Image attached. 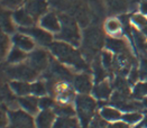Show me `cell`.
<instances>
[{
    "label": "cell",
    "mask_w": 147,
    "mask_h": 128,
    "mask_svg": "<svg viewBox=\"0 0 147 128\" xmlns=\"http://www.w3.org/2000/svg\"><path fill=\"white\" fill-rule=\"evenodd\" d=\"M51 51L52 53L63 63L72 65L78 70H88V65L86 64L84 60L81 57L80 53L74 50L72 46L62 43L56 42L51 45Z\"/></svg>",
    "instance_id": "cell-1"
},
{
    "label": "cell",
    "mask_w": 147,
    "mask_h": 128,
    "mask_svg": "<svg viewBox=\"0 0 147 128\" xmlns=\"http://www.w3.org/2000/svg\"><path fill=\"white\" fill-rule=\"evenodd\" d=\"M60 20H61V30L60 34L57 35V38L63 39L72 45L78 46L80 44V32L75 20L67 15H61Z\"/></svg>",
    "instance_id": "cell-2"
},
{
    "label": "cell",
    "mask_w": 147,
    "mask_h": 128,
    "mask_svg": "<svg viewBox=\"0 0 147 128\" xmlns=\"http://www.w3.org/2000/svg\"><path fill=\"white\" fill-rule=\"evenodd\" d=\"M83 45L89 53L99 51L103 45V34L98 27H89L84 30Z\"/></svg>",
    "instance_id": "cell-3"
},
{
    "label": "cell",
    "mask_w": 147,
    "mask_h": 128,
    "mask_svg": "<svg viewBox=\"0 0 147 128\" xmlns=\"http://www.w3.org/2000/svg\"><path fill=\"white\" fill-rule=\"evenodd\" d=\"M96 107H97L96 101L89 96L81 94L76 98V109L79 111V115H80V118L84 127L88 125L89 120L91 119V117L96 110Z\"/></svg>",
    "instance_id": "cell-4"
},
{
    "label": "cell",
    "mask_w": 147,
    "mask_h": 128,
    "mask_svg": "<svg viewBox=\"0 0 147 128\" xmlns=\"http://www.w3.org/2000/svg\"><path fill=\"white\" fill-rule=\"evenodd\" d=\"M37 72L30 64H22L17 66H11L7 70V73L11 77L18 79V80H24V81H32L37 75Z\"/></svg>",
    "instance_id": "cell-5"
},
{
    "label": "cell",
    "mask_w": 147,
    "mask_h": 128,
    "mask_svg": "<svg viewBox=\"0 0 147 128\" xmlns=\"http://www.w3.org/2000/svg\"><path fill=\"white\" fill-rule=\"evenodd\" d=\"M36 71H42L44 69H46L47 64H49V54L43 50H37L35 51L29 57V62Z\"/></svg>",
    "instance_id": "cell-6"
},
{
    "label": "cell",
    "mask_w": 147,
    "mask_h": 128,
    "mask_svg": "<svg viewBox=\"0 0 147 128\" xmlns=\"http://www.w3.org/2000/svg\"><path fill=\"white\" fill-rule=\"evenodd\" d=\"M26 10L34 19H36L47 10V2L46 0H29L26 5Z\"/></svg>",
    "instance_id": "cell-7"
},
{
    "label": "cell",
    "mask_w": 147,
    "mask_h": 128,
    "mask_svg": "<svg viewBox=\"0 0 147 128\" xmlns=\"http://www.w3.org/2000/svg\"><path fill=\"white\" fill-rule=\"evenodd\" d=\"M10 118L13 128H34L32 118L23 111H13L10 114Z\"/></svg>",
    "instance_id": "cell-8"
},
{
    "label": "cell",
    "mask_w": 147,
    "mask_h": 128,
    "mask_svg": "<svg viewBox=\"0 0 147 128\" xmlns=\"http://www.w3.org/2000/svg\"><path fill=\"white\" fill-rule=\"evenodd\" d=\"M22 32L27 33L28 35L33 36L42 45H49V44H51V42H52V35L49 33H47L46 30H44V29L33 28L32 27V28H23Z\"/></svg>",
    "instance_id": "cell-9"
},
{
    "label": "cell",
    "mask_w": 147,
    "mask_h": 128,
    "mask_svg": "<svg viewBox=\"0 0 147 128\" xmlns=\"http://www.w3.org/2000/svg\"><path fill=\"white\" fill-rule=\"evenodd\" d=\"M74 87L81 93H88L92 89L91 77L89 74H80L74 77Z\"/></svg>",
    "instance_id": "cell-10"
},
{
    "label": "cell",
    "mask_w": 147,
    "mask_h": 128,
    "mask_svg": "<svg viewBox=\"0 0 147 128\" xmlns=\"http://www.w3.org/2000/svg\"><path fill=\"white\" fill-rule=\"evenodd\" d=\"M40 24L42 26L51 32H60L61 30V26H60V22H59V18L56 17V15L53 13H46L42 20H40Z\"/></svg>",
    "instance_id": "cell-11"
},
{
    "label": "cell",
    "mask_w": 147,
    "mask_h": 128,
    "mask_svg": "<svg viewBox=\"0 0 147 128\" xmlns=\"http://www.w3.org/2000/svg\"><path fill=\"white\" fill-rule=\"evenodd\" d=\"M53 120H54V114L49 111V109H45L37 116L36 125L38 128H51Z\"/></svg>",
    "instance_id": "cell-12"
},
{
    "label": "cell",
    "mask_w": 147,
    "mask_h": 128,
    "mask_svg": "<svg viewBox=\"0 0 147 128\" xmlns=\"http://www.w3.org/2000/svg\"><path fill=\"white\" fill-rule=\"evenodd\" d=\"M13 19L17 24L22 26H30L34 23V18L29 15V13L26 9H19L13 13Z\"/></svg>",
    "instance_id": "cell-13"
},
{
    "label": "cell",
    "mask_w": 147,
    "mask_h": 128,
    "mask_svg": "<svg viewBox=\"0 0 147 128\" xmlns=\"http://www.w3.org/2000/svg\"><path fill=\"white\" fill-rule=\"evenodd\" d=\"M107 44V47L111 50V51L116 52V53H119V54H129L128 53V47H127V44L121 40V39H116V38H109L107 39L106 42Z\"/></svg>",
    "instance_id": "cell-14"
},
{
    "label": "cell",
    "mask_w": 147,
    "mask_h": 128,
    "mask_svg": "<svg viewBox=\"0 0 147 128\" xmlns=\"http://www.w3.org/2000/svg\"><path fill=\"white\" fill-rule=\"evenodd\" d=\"M19 104L24 108L26 111L30 113V114H35L38 110V106H39V100H37L34 97H24L20 98Z\"/></svg>",
    "instance_id": "cell-15"
},
{
    "label": "cell",
    "mask_w": 147,
    "mask_h": 128,
    "mask_svg": "<svg viewBox=\"0 0 147 128\" xmlns=\"http://www.w3.org/2000/svg\"><path fill=\"white\" fill-rule=\"evenodd\" d=\"M12 40H13L15 45H16L18 49L24 50V51H30V50L34 47V43H33V40L29 38V37L25 36V35H22V34H17V35H15L13 38H12Z\"/></svg>",
    "instance_id": "cell-16"
},
{
    "label": "cell",
    "mask_w": 147,
    "mask_h": 128,
    "mask_svg": "<svg viewBox=\"0 0 147 128\" xmlns=\"http://www.w3.org/2000/svg\"><path fill=\"white\" fill-rule=\"evenodd\" d=\"M93 93L94 96L99 98V99H108L110 97L111 93V88L110 84L106 81H101L94 87L93 89Z\"/></svg>",
    "instance_id": "cell-17"
},
{
    "label": "cell",
    "mask_w": 147,
    "mask_h": 128,
    "mask_svg": "<svg viewBox=\"0 0 147 128\" xmlns=\"http://www.w3.org/2000/svg\"><path fill=\"white\" fill-rule=\"evenodd\" d=\"M52 74H54L56 77L63 79V80H69L72 77L70 71L65 66L61 65L60 63H56L54 61H52Z\"/></svg>",
    "instance_id": "cell-18"
},
{
    "label": "cell",
    "mask_w": 147,
    "mask_h": 128,
    "mask_svg": "<svg viewBox=\"0 0 147 128\" xmlns=\"http://www.w3.org/2000/svg\"><path fill=\"white\" fill-rule=\"evenodd\" d=\"M10 89L19 96H25L32 92V86L23 81H13L10 83Z\"/></svg>",
    "instance_id": "cell-19"
},
{
    "label": "cell",
    "mask_w": 147,
    "mask_h": 128,
    "mask_svg": "<svg viewBox=\"0 0 147 128\" xmlns=\"http://www.w3.org/2000/svg\"><path fill=\"white\" fill-rule=\"evenodd\" d=\"M112 13H123L127 9V0H106Z\"/></svg>",
    "instance_id": "cell-20"
},
{
    "label": "cell",
    "mask_w": 147,
    "mask_h": 128,
    "mask_svg": "<svg viewBox=\"0 0 147 128\" xmlns=\"http://www.w3.org/2000/svg\"><path fill=\"white\" fill-rule=\"evenodd\" d=\"M1 27H2L3 32H6V33H12L13 32L11 16L7 11H2V13H1Z\"/></svg>",
    "instance_id": "cell-21"
},
{
    "label": "cell",
    "mask_w": 147,
    "mask_h": 128,
    "mask_svg": "<svg viewBox=\"0 0 147 128\" xmlns=\"http://www.w3.org/2000/svg\"><path fill=\"white\" fill-rule=\"evenodd\" d=\"M101 117L106 120H118L120 119V111L113 108H103L101 111Z\"/></svg>",
    "instance_id": "cell-22"
},
{
    "label": "cell",
    "mask_w": 147,
    "mask_h": 128,
    "mask_svg": "<svg viewBox=\"0 0 147 128\" xmlns=\"http://www.w3.org/2000/svg\"><path fill=\"white\" fill-rule=\"evenodd\" d=\"M24 59H26V55H25V53L20 49H13L11 52H10V54H9V57H8V61L10 62V63H18V62H20V61H23Z\"/></svg>",
    "instance_id": "cell-23"
},
{
    "label": "cell",
    "mask_w": 147,
    "mask_h": 128,
    "mask_svg": "<svg viewBox=\"0 0 147 128\" xmlns=\"http://www.w3.org/2000/svg\"><path fill=\"white\" fill-rule=\"evenodd\" d=\"M101 65H102V62H101V61H96V62H94V65H93L94 77H96V81H97V82H101V81L106 77L105 69H103Z\"/></svg>",
    "instance_id": "cell-24"
},
{
    "label": "cell",
    "mask_w": 147,
    "mask_h": 128,
    "mask_svg": "<svg viewBox=\"0 0 147 128\" xmlns=\"http://www.w3.org/2000/svg\"><path fill=\"white\" fill-rule=\"evenodd\" d=\"M147 96V82L137 83L134 89V97L136 98H144Z\"/></svg>",
    "instance_id": "cell-25"
},
{
    "label": "cell",
    "mask_w": 147,
    "mask_h": 128,
    "mask_svg": "<svg viewBox=\"0 0 147 128\" xmlns=\"http://www.w3.org/2000/svg\"><path fill=\"white\" fill-rule=\"evenodd\" d=\"M55 113H57L59 115L63 116V117H71V116L74 115V110L71 106H60L55 109Z\"/></svg>",
    "instance_id": "cell-26"
},
{
    "label": "cell",
    "mask_w": 147,
    "mask_h": 128,
    "mask_svg": "<svg viewBox=\"0 0 147 128\" xmlns=\"http://www.w3.org/2000/svg\"><path fill=\"white\" fill-rule=\"evenodd\" d=\"M106 29L109 33H117L120 29V22L117 19H109L106 23Z\"/></svg>",
    "instance_id": "cell-27"
},
{
    "label": "cell",
    "mask_w": 147,
    "mask_h": 128,
    "mask_svg": "<svg viewBox=\"0 0 147 128\" xmlns=\"http://www.w3.org/2000/svg\"><path fill=\"white\" fill-rule=\"evenodd\" d=\"M101 62H102L103 67H106V69H111V67L113 66V64H115L113 60H112L111 54L110 53H108V52H103V53H102Z\"/></svg>",
    "instance_id": "cell-28"
},
{
    "label": "cell",
    "mask_w": 147,
    "mask_h": 128,
    "mask_svg": "<svg viewBox=\"0 0 147 128\" xmlns=\"http://www.w3.org/2000/svg\"><path fill=\"white\" fill-rule=\"evenodd\" d=\"M134 37H135V42H136V45L139 50H144V49H147V44H146V40H145V37L138 33L134 30Z\"/></svg>",
    "instance_id": "cell-29"
},
{
    "label": "cell",
    "mask_w": 147,
    "mask_h": 128,
    "mask_svg": "<svg viewBox=\"0 0 147 128\" xmlns=\"http://www.w3.org/2000/svg\"><path fill=\"white\" fill-rule=\"evenodd\" d=\"M32 92L36 96H43L46 92V86L43 82H37L32 84Z\"/></svg>",
    "instance_id": "cell-30"
},
{
    "label": "cell",
    "mask_w": 147,
    "mask_h": 128,
    "mask_svg": "<svg viewBox=\"0 0 147 128\" xmlns=\"http://www.w3.org/2000/svg\"><path fill=\"white\" fill-rule=\"evenodd\" d=\"M140 119H142V115L139 113H129V114L123 116L125 123H128V124H135L137 121H139Z\"/></svg>",
    "instance_id": "cell-31"
},
{
    "label": "cell",
    "mask_w": 147,
    "mask_h": 128,
    "mask_svg": "<svg viewBox=\"0 0 147 128\" xmlns=\"http://www.w3.org/2000/svg\"><path fill=\"white\" fill-rule=\"evenodd\" d=\"M133 22H134L137 26L142 27V28H144L145 26H147L146 17L143 16V15H139V13H137V15H134V16H133Z\"/></svg>",
    "instance_id": "cell-32"
},
{
    "label": "cell",
    "mask_w": 147,
    "mask_h": 128,
    "mask_svg": "<svg viewBox=\"0 0 147 128\" xmlns=\"http://www.w3.org/2000/svg\"><path fill=\"white\" fill-rule=\"evenodd\" d=\"M23 0H2V5L7 8H17L20 6Z\"/></svg>",
    "instance_id": "cell-33"
},
{
    "label": "cell",
    "mask_w": 147,
    "mask_h": 128,
    "mask_svg": "<svg viewBox=\"0 0 147 128\" xmlns=\"http://www.w3.org/2000/svg\"><path fill=\"white\" fill-rule=\"evenodd\" d=\"M8 46H9V39L5 34H2L1 35V55H6Z\"/></svg>",
    "instance_id": "cell-34"
},
{
    "label": "cell",
    "mask_w": 147,
    "mask_h": 128,
    "mask_svg": "<svg viewBox=\"0 0 147 128\" xmlns=\"http://www.w3.org/2000/svg\"><path fill=\"white\" fill-rule=\"evenodd\" d=\"M139 77L142 79H147V59H143L140 63V70H139Z\"/></svg>",
    "instance_id": "cell-35"
},
{
    "label": "cell",
    "mask_w": 147,
    "mask_h": 128,
    "mask_svg": "<svg viewBox=\"0 0 147 128\" xmlns=\"http://www.w3.org/2000/svg\"><path fill=\"white\" fill-rule=\"evenodd\" d=\"M53 104H54V102H53L52 99H49V98H42V99L39 100V107L43 108L44 110H45V109H49V107H52Z\"/></svg>",
    "instance_id": "cell-36"
},
{
    "label": "cell",
    "mask_w": 147,
    "mask_h": 128,
    "mask_svg": "<svg viewBox=\"0 0 147 128\" xmlns=\"http://www.w3.org/2000/svg\"><path fill=\"white\" fill-rule=\"evenodd\" d=\"M138 74H139V72H137V70L134 69V70L130 72V81L135 82L136 80H137V77H138Z\"/></svg>",
    "instance_id": "cell-37"
},
{
    "label": "cell",
    "mask_w": 147,
    "mask_h": 128,
    "mask_svg": "<svg viewBox=\"0 0 147 128\" xmlns=\"http://www.w3.org/2000/svg\"><path fill=\"white\" fill-rule=\"evenodd\" d=\"M112 128H129V126L126 123H117L112 126Z\"/></svg>",
    "instance_id": "cell-38"
},
{
    "label": "cell",
    "mask_w": 147,
    "mask_h": 128,
    "mask_svg": "<svg viewBox=\"0 0 147 128\" xmlns=\"http://www.w3.org/2000/svg\"><path fill=\"white\" fill-rule=\"evenodd\" d=\"M140 8H142V11L147 15V1H145V2H143V3H142Z\"/></svg>",
    "instance_id": "cell-39"
},
{
    "label": "cell",
    "mask_w": 147,
    "mask_h": 128,
    "mask_svg": "<svg viewBox=\"0 0 147 128\" xmlns=\"http://www.w3.org/2000/svg\"><path fill=\"white\" fill-rule=\"evenodd\" d=\"M142 126H143V127H147V117L145 118V119H144V121H143Z\"/></svg>",
    "instance_id": "cell-40"
},
{
    "label": "cell",
    "mask_w": 147,
    "mask_h": 128,
    "mask_svg": "<svg viewBox=\"0 0 147 128\" xmlns=\"http://www.w3.org/2000/svg\"><path fill=\"white\" fill-rule=\"evenodd\" d=\"M143 104L147 108V98H144V100H143Z\"/></svg>",
    "instance_id": "cell-41"
},
{
    "label": "cell",
    "mask_w": 147,
    "mask_h": 128,
    "mask_svg": "<svg viewBox=\"0 0 147 128\" xmlns=\"http://www.w3.org/2000/svg\"><path fill=\"white\" fill-rule=\"evenodd\" d=\"M143 32H144V34H145V35L147 36V26H145V27L143 28Z\"/></svg>",
    "instance_id": "cell-42"
},
{
    "label": "cell",
    "mask_w": 147,
    "mask_h": 128,
    "mask_svg": "<svg viewBox=\"0 0 147 128\" xmlns=\"http://www.w3.org/2000/svg\"><path fill=\"white\" fill-rule=\"evenodd\" d=\"M135 128H143V126H137V127H135Z\"/></svg>",
    "instance_id": "cell-43"
}]
</instances>
